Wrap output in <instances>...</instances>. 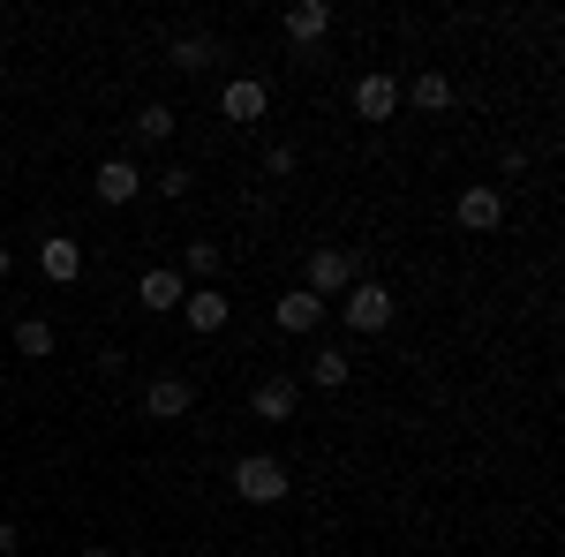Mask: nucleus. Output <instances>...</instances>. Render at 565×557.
<instances>
[{
  "mask_svg": "<svg viewBox=\"0 0 565 557\" xmlns=\"http://www.w3.org/2000/svg\"><path fill=\"white\" fill-rule=\"evenodd\" d=\"M189 189H196V173H189V167H167V173H159V196H189Z\"/></svg>",
  "mask_w": 565,
  "mask_h": 557,
  "instance_id": "nucleus-22",
  "label": "nucleus"
},
{
  "mask_svg": "<svg viewBox=\"0 0 565 557\" xmlns=\"http://www.w3.org/2000/svg\"><path fill=\"white\" fill-rule=\"evenodd\" d=\"M212 61H218L212 31H174V39H167V68H181V76H196V68H212Z\"/></svg>",
  "mask_w": 565,
  "mask_h": 557,
  "instance_id": "nucleus-12",
  "label": "nucleus"
},
{
  "mask_svg": "<svg viewBox=\"0 0 565 557\" xmlns=\"http://www.w3.org/2000/svg\"><path fill=\"white\" fill-rule=\"evenodd\" d=\"M348 377H354V362L340 354V346H317V354H309V385L317 392H340Z\"/></svg>",
  "mask_w": 565,
  "mask_h": 557,
  "instance_id": "nucleus-18",
  "label": "nucleus"
},
{
  "mask_svg": "<svg viewBox=\"0 0 565 557\" xmlns=\"http://www.w3.org/2000/svg\"><path fill=\"white\" fill-rule=\"evenodd\" d=\"M295 167H302V151H295V143H271V151H264V173H271V181H287Z\"/></svg>",
  "mask_w": 565,
  "mask_h": 557,
  "instance_id": "nucleus-21",
  "label": "nucleus"
},
{
  "mask_svg": "<svg viewBox=\"0 0 565 557\" xmlns=\"http://www.w3.org/2000/svg\"><path fill=\"white\" fill-rule=\"evenodd\" d=\"M407 106H415V114H445V106H452V76H445V68H423V76L407 84Z\"/></svg>",
  "mask_w": 565,
  "mask_h": 557,
  "instance_id": "nucleus-16",
  "label": "nucleus"
},
{
  "mask_svg": "<svg viewBox=\"0 0 565 557\" xmlns=\"http://www.w3.org/2000/svg\"><path fill=\"white\" fill-rule=\"evenodd\" d=\"M295 482H287V468L271 460V452H249V460H234V497L242 505H279Z\"/></svg>",
  "mask_w": 565,
  "mask_h": 557,
  "instance_id": "nucleus-2",
  "label": "nucleus"
},
{
  "mask_svg": "<svg viewBox=\"0 0 565 557\" xmlns=\"http://www.w3.org/2000/svg\"><path fill=\"white\" fill-rule=\"evenodd\" d=\"M181 317H189V332H226V294L218 287H189L181 294Z\"/></svg>",
  "mask_w": 565,
  "mask_h": 557,
  "instance_id": "nucleus-15",
  "label": "nucleus"
},
{
  "mask_svg": "<svg viewBox=\"0 0 565 557\" xmlns=\"http://www.w3.org/2000/svg\"><path fill=\"white\" fill-rule=\"evenodd\" d=\"M39 271L53 279V287L84 279V242H68V234H45V242H39Z\"/></svg>",
  "mask_w": 565,
  "mask_h": 557,
  "instance_id": "nucleus-8",
  "label": "nucleus"
},
{
  "mask_svg": "<svg viewBox=\"0 0 565 557\" xmlns=\"http://www.w3.org/2000/svg\"><path fill=\"white\" fill-rule=\"evenodd\" d=\"M452 218H460L468 234H498V226H505V189H490V181L460 189V196H452Z\"/></svg>",
  "mask_w": 565,
  "mask_h": 557,
  "instance_id": "nucleus-4",
  "label": "nucleus"
},
{
  "mask_svg": "<svg viewBox=\"0 0 565 557\" xmlns=\"http://www.w3.org/2000/svg\"><path fill=\"white\" fill-rule=\"evenodd\" d=\"M340 317H348V332H392V317H399V301H392V287H377V279H354L348 294H340Z\"/></svg>",
  "mask_w": 565,
  "mask_h": 557,
  "instance_id": "nucleus-1",
  "label": "nucleus"
},
{
  "mask_svg": "<svg viewBox=\"0 0 565 557\" xmlns=\"http://www.w3.org/2000/svg\"><path fill=\"white\" fill-rule=\"evenodd\" d=\"M23 550V535H15V519H0V557H15Z\"/></svg>",
  "mask_w": 565,
  "mask_h": 557,
  "instance_id": "nucleus-23",
  "label": "nucleus"
},
{
  "mask_svg": "<svg viewBox=\"0 0 565 557\" xmlns=\"http://www.w3.org/2000/svg\"><path fill=\"white\" fill-rule=\"evenodd\" d=\"M264 106H271V90H264L257 76H234V84L218 90V114H226L234 129H249V121H264Z\"/></svg>",
  "mask_w": 565,
  "mask_h": 557,
  "instance_id": "nucleus-6",
  "label": "nucleus"
},
{
  "mask_svg": "<svg viewBox=\"0 0 565 557\" xmlns=\"http://www.w3.org/2000/svg\"><path fill=\"white\" fill-rule=\"evenodd\" d=\"M136 189H143L136 159H98V204H136Z\"/></svg>",
  "mask_w": 565,
  "mask_h": 557,
  "instance_id": "nucleus-14",
  "label": "nucleus"
},
{
  "mask_svg": "<svg viewBox=\"0 0 565 557\" xmlns=\"http://www.w3.org/2000/svg\"><path fill=\"white\" fill-rule=\"evenodd\" d=\"M295 407H302V385H295V377H264V385L249 392V415H257V422H295Z\"/></svg>",
  "mask_w": 565,
  "mask_h": 557,
  "instance_id": "nucleus-7",
  "label": "nucleus"
},
{
  "mask_svg": "<svg viewBox=\"0 0 565 557\" xmlns=\"http://www.w3.org/2000/svg\"><path fill=\"white\" fill-rule=\"evenodd\" d=\"M129 129H136V143H151V151H159V143H167V136H174L181 121H174V106H167V98H151V106H136V121H129Z\"/></svg>",
  "mask_w": 565,
  "mask_h": 557,
  "instance_id": "nucleus-17",
  "label": "nucleus"
},
{
  "mask_svg": "<svg viewBox=\"0 0 565 557\" xmlns=\"http://www.w3.org/2000/svg\"><path fill=\"white\" fill-rule=\"evenodd\" d=\"M15 354H23V362H45V354H53V324H45V317H23V324H15Z\"/></svg>",
  "mask_w": 565,
  "mask_h": 557,
  "instance_id": "nucleus-19",
  "label": "nucleus"
},
{
  "mask_svg": "<svg viewBox=\"0 0 565 557\" xmlns=\"http://www.w3.org/2000/svg\"><path fill=\"white\" fill-rule=\"evenodd\" d=\"M76 557H121V550H106V543H90V550H76Z\"/></svg>",
  "mask_w": 565,
  "mask_h": 557,
  "instance_id": "nucleus-25",
  "label": "nucleus"
},
{
  "mask_svg": "<svg viewBox=\"0 0 565 557\" xmlns=\"http://www.w3.org/2000/svg\"><path fill=\"white\" fill-rule=\"evenodd\" d=\"M279 31H287L295 45H317L324 31H332V8H324V0H295V8L279 15Z\"/></svg>",
  "mask_w": 565,
  "mask_h": 557,
  "instance_id": "nucleus-13",
  "label": "nucleus"
},
{
  "mask_svg": "<svg viewBox=\"0 0 565 557\" xmlns=\"http://www.w3.org/2000/svg\"><path fill=\"white\" fill-rule=\"evenodd\" d=\"M8 271H15V249H8V242H0V279H8Z\"/></svg>",
  "mask_w": 565,
  "mask_h": 557,
  "instance_id": "nucleus-24",
  "label": "nucleus"
},
{
  "mask_svg": "<svg viewBox=\"0 0 565 557\" xmlns=\"http://www.w3.org/2000/svg\"><path fill=\"white\" fill-rule=\"evenodd\" d=\"M354 114H362V121H392V114H399V76H385V68L362 76V84H354Z\"/></svg>",
  "mask_w": 565,
  "mask_h": 557,
  "instance_id": "nucleus-10",
  "label": "nucleus"
},
{
  "mask_svg": "<svg viewBox=\"0 0 565 557\" xmlns=\"http://www.w3.org/2000/svg\"><path fill=\"white\" fill-rule=\"evenodd\" d=\"M143 407H151V422H181V415L196 407V385H189V377H151Z\"/></svg>",
  "mask_w": 565,
  "mask_h": 557,
  "instance_id": "nucleus-11",
  "label": "nucleus"
},
{
  "mask_svg": "<svg viewBox=\"0 0 565 557\" xmlns=\"http://www.w3.org/2000/svg\"><path fill=\"white\" fill-rule=\"evenodd\" d=\"M181 294H189V279H181L174 264H151V271L136 279V301H143V309H159V317H167V309H181Z\"/></svg>",
  "mask_w": 565,
  "mask_h": 557,
  "instance_id": "nucleus-9",
  "label": "nucleus"
},
{
  "mask_svg": "<svg viewBox=\"0 0 565 557\" xmlns=\"http://www.w3.org/2000/svg\"><path fill=\"white\" fill-rule=\"evenodd\" d=\"M174 271H181V279H218V242H189Z\"/></svg>",
  "mask_w": 565,
  "mask_h": 557,
  "instance_id": "nucleus-20",
  "label": "nucleus"
},
{
  "mask_svg": "<svg viewBox=\"0 0 565 557\" xmlns=\"http://www.w3.org/2000/svg\"><path fill=\"white\" fill-rule=\"evenodd\" d=\"M354 279H362V257H354V249H332V242H324V249H309V279H302V287L317 301H340Z\"/></svg>",
  "mask_w": 565,
  "mask_h": 557,
  "instance_id": "nucleus-3",
  "label": "nucleus"
},
{
  "mask_svg": "<svg viewBox=\"0 0 565 557\" xmlns=\"http://www.w3.org/2000/svg\"><path fill=\"white\" fill-rule=\"evenodd\" d=\"M324 309H332V301H317L309 287H287V294L271 301V324H279V332H295V340H309V332L324 324Z\"/></svg>",
  "mask_w": 565,
  "mask_h": 557,
  "instance_id": "nucleus-5",
  "label": "nucleus"
}]
</instances>
